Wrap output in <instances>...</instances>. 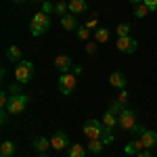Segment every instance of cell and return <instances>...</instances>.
<instances>
[{
	"mask_svg": "<svg viewBox=\"0 0 157 157\" xmlns=\"http://www.w3.org/2000/svg\"><path fill=\"white\" fill-rule=\"evenodd\" d=\"M82 132H84V136L88 138V140H92V138H103V140H105V145L115 140L113 130L105 128V126H103V121H101V120H94V117H92V120H88L84 124Z\"/></svg>",
	"mask_w": 157,
	"mask_h": 157,
	"instance_id": "1",
	"label": "cell"
},
{
	"mask_svg": "<svg viewBox=\"0 0 157 157\" xmlns=\"http://www.w3.org/2000/svg\"><path fill=\"white\" fill-rule=\"evenodd\" d=\"M29 29H32V34L34 36H42V34H46L50 29V19L46 13H34V17H32V21H29Z\"/></svg>",
	"mask_w": 157,
	"mask_h": 157,
	"instance_id": "2",
	"label": "cell"
},
{
	"mask_svg": "<svg viewBox=\"0 0 157 157\" xmlns=\"http://www.w3.org/2000/svg\"><path fill=\"white\" fill-rule=\"evenodd\" d=\"M34 78V63L32 61H19L15 67V80L19 84H29Z\"/></svg>",
	"mask_w": 157,
	"mask_h": 157,
	"instance_id": "3",
	"label": "cell"
},
{
	"mask_svg": "<svg viewBox=\"0 0 157 157\" xmlns=\"http://www.w3.org/2000/svg\"><path fill=\"white\" fill-rule=\"evenodd\" d=\"M57 86H59V90L65 94V97H69V94H73V92H75V86H78V75H73L71 71L61 73Z\"/></svg>",
	"mask_w": 157,
	"mask_h": 157,
	"instance_id": "4",
	"label": "cell"
},
{
	"mask_svg": "<svg viewBox=\"0 0 157 157\" xmlns=\"http://www.w3.org/2000/svg\"><path fill=\"white\" fill-rule=\"evenodd\" d=\"M27 103H29V97L27 94H15V97L9 98V105H6V111L11 113V115H21L27 107Z\"/></svg>",
	"mask_w": 157,
	"mask_h": 157,
	"instance_id": "5",
	"label": "cell"
},
{
	"mask_svg": "<svg viewBox=\"0 0 157 157\" xmlns=\"http://www.w3.org/2000/svg\"><path fill=\"white\" fill-rule=\"evenodd\" d=\"M136 124H138V121H136V113H134L132 109H124L120 115H117V126H120L121 130H128V132H132Z\"/></svg>",
	"mask_w": 157,
	"mask_h": 157,
	"instance_id": "6",
	"label": "cell"
},
{
	"mask_svg": "<svg viewBox=\"0 0 157 157\" xmlns=\"http://www.w3.org/2000/svg\"><path fill=\"white\" fill-rule=\"evenodd\" d=\"M115 46H117V50L124 52V55H132V52H136V48H138V42L130 36H124V38H117Z\"/></svg>",
	"mask_w": 157,
	"mask_h": 157,
	"instance_id": "7",
	"label": "cell"
},
{
	"mask_svg": "<svg viewBox=\"0 0 157 157\" xmlns=\"http://www.w3.org/2000/svg\"><path fill=\"white\" fill-rule=\"evenodd\" d=\"M50 145L55 151H63V149H69V138H67V134L65 132H55L52 134V138H50Z\"/></svg>",
	"mask_w": 157,
	"mask_h": 157,
	"instance_id": "8",
	"label": "cell"
},
{
	"mask_svg": "<svg viewBox=\"0 0 157 157\" xmlns=\"http://www.w3.org/2000/svg\"><path fill=\"white\" fill-rule=\"evenodd\" d=\"M140 151H145V143H143V138L138 136V138H134V140H130L128 145L124 147V153L126 155H138Z\"/></svg>",
	"mask_w": 157,
	"mask_h": 157,
	"instance_id": "9",
	"label": "cell"
},
{
	"mask_svg": "<svg viewBox=\"0 0 157 157\" xmlns=\"http://www.w3.org/2000/svg\"><path fill=\"white\" fill-rule=\"evenodd\" d=\"M55 67H57L61 73H67L73 67L71 57H67V55H59V57H55Z\"/></svg>",
	"mask_w": 157,
	"mask_h": 157,
	"instance_id": "10",
	"label": "cell"
},
{
	"mask_svg": "<svg viewBox=\"0 0 157 157\" xmlns=\"http://www.w3.org/2000/svg\"><path fill=\"white\" fill-rule=\"evenodd\" d=\"M109 84L113 86V88H120V90H124L126 86H128V80H126V75L121 71H113L111 75H109Z\"/></svg>",
	"mask_w": 157,
	"mask_h": 157,
	"instance_id": "11",
	"label": "cell"
},
{
	"mask_svg": "<svg viewBox=\"0 0 157 157\" xmlns=\"http://www.w3.org/2000/svg\"><path fill=\"white\" fill-rule=\"evenodd\" d=\"M61 27H63L65 32H75V29H78V19H75V15H71V13L63 15V17H61Z\"/></svg>",
	"mask_w": 157,
	"mask_h": 157,
	"instance_id": "12",
	"label": "cell"
},
{
	"mask_svg": "<svg viewBox=\"0 0 157 157\" xmlns=\"http://www.w3.org/2000/svg\"><path fill=\"white\" fill-rule=\"evenodd\" d=\"M88 11V2L86 0H69V13L71 15H82V13Z\"/></svg>",
	"mask_w": 157,
	"mask_h": 157,
	"instance_id": "13",
	"label": "cell"
},
{
	"mask_svg": "<svg viewBox=\"0 0 157 157\" xmlns=\"http://www.w3.org/2000/svg\"><path fill=\"white\" fill-rule=\"evenodd\" d=\"M140 138H143V143H145V149L157 147V132L155 130H145V132L140 134Z\"/></svg>",
	"mask_w": 157,
	"mask_h": 157,
	"instance_id": "14",
	"label": "cell"
},
{
	"mask_svg": "<svg viewBox=\"0 0 157 157\" xmlns=\"http://www.w3.org/2000/svg\"><path fill=\"white\" fill-rule=\"evenodd\" d=\"M101 121H103V126H105V128L113 130V128L117 126V113H113L111 109H107V111L103 113V120H101Z\"/></svg>",
	"mask_w": 157,
	"mask_h": 157,
	"instance_id": "15",
	"label": "cell"
},
{
	"mask_svg": "<svg viewBox=\"0 0 157 157\" xmlns=\"http://www.w3.org/2000/svg\"><path fill=\"white\" fill-rule=\"evenodd\" d=\"M21 57H23V50H21V46L13 44V46H9V48H6V59H9V61H13V63H19V61H23Z\"/></svg>",
	"mask_w": 157,
	"mask_h": 157,
	"instance_id": "16",
	"label": "cell"
},
{
	"mask_svg": "<svg viewBox=\"0 0 157 157\" xmlns=\"http://www.w3.org/2000/svg\"><path fill=\"white\" fill-rule=\"evenodd\" d=\"M34 149H36L38 153H46L48 149H52L50 138H46V136H38L36 140H34Z\"/></svg>",
	"mask_w": 157,
	"mask_h": 157,
	"instance_id": "17",
	"label": "cell"
},
{
	"mask_svg": "<svg viewBox=\"0 0 157 157\" xmlns=\"http://www.w3.org/2000/svg\"><path fill=\"white\" fill-rule=\"evenodd\" d=\"M109 36H111V29L109 27H98V29H94V40H97L98 44L109 42Z\"/></svg>",
	"mask_w": 157,
	"mask_h": 157,
	"instance_id": "18",
	"label": "cell"
},
{
	"mask_svg": "<svg viewBox=\"0 0 157 157\" xmlns=\"http://www.w3.org/2000/svg\"><path fill=\"white\" fill-rule=\"evenodd\" d=\"M15 143L13 140H4L2 145H0V157H13L15 155Z\"/></svg>",
	"mask_w": 157,
	"mask_h": 157,
	"instance_id": "19",
	"label": "cell"
},
{
	"mask_svg": "<svg viewBox=\"0 0 157 157\" xmlns=\"http://www.w3.org/2000/svg\"><path fill=\"white\" fill-rule=\"evenodd\" d=\"M103 147H105V140H103V138H92V140H88L86 149H88L90 153H101Z\"/></svg>",
	"mask_w": 157,
	"mask_h": 157,
	"instance_id": "20",
	"label": "cell"
},
{
	"mask_svg": "<svg viewBox=\"0 0 157 157\" xmlns=\"http://www.w3.org/2000/svg\"><path fill=\"white\" fill-rule=\"evenodd\" d=\"M86 151H88V149H86L84 145H71L67 157H86Z\"/></svg>",
	"mask_w": 157,
	"mask_h": 157,
	"instance_id": "21",
	"label": "cell"
},
{
	"mask_svg": "<svg viewBox=\"0 0 157 157\" xmlns=\"http://www.w3.org/2000/svg\"><path fill=\"white\" fill-rule=\"evenodd\" d=\"M55 13L57 15H67L69 13V2H65V0H59V2H55Z\"/></svg>",
	"mask_w": 157,
	"mask_h": 157,
	"instance_id": "22",
	"label": "cell"
},
{
	"mask_svg": "<svg viewBox=\"0 0 157 157\" xmlns=\"http://www.w3.org/2000/svg\"><path fill=\"white\" fill-rule=\"evenodd\" d=\"M147 13H151V11L147 9L145 2H140V4H136V6H134V17H136V19H143V17H147Z\"/></svg>",
	"mask_w": 157,
	"mask_h": 157,
	"instance_id": "23",
	"label": "cell"
},
{
	"mask_svg": "<svg viewBox=\"0 0 157 157\" xmlns=\"http://www.w3.org/2000/svg\"><path fill=\"white\" fill-rule=\"evenodd\" d=\"M130 23H120L117 27H115V34H117V38H124V36H130Z\"/></svg>",
	"mask_w": 157,
	"mask_h": 157,
	"instance_id": "24",
	"label": "cell"
},
{
	"mask_svg": "<svg viewBox=\"0 0 157 157\" xmlns=\"http://www.w3.org/2000/svg\"><path fill=\"white\" fill-rule=\"evenodd\" d=\"M90 34H92V32H90L86 25H82V27H78V29H75V36H78V40H88V38H90Z\"/></svg>",
	"mask_w": 157,
	"mask_h": 157,
	"instance_id": "25",
	"label": "cell"
},
{
	"mask_svg": "<svg viewBox=\"0 0 157 157\" xmlns=\"http://www.w3.org/2000/svg\"><path fill=\"white\" fill-rule=\"evenodd\" d=\"M109 109H111L113 113H117V115H120L121 111L126 109V105H124V103H120V101L115 98V101H111V103H109Z\"/></svg>",
	"mask_w": 157,
	"mask_h": 157,
	"instance_id": "26",
	"label": "cell"
},
{
	"mask_svg": "<svg viewBox=\"0 0 157 157\" xmlns=\"http://www.w3.org/2000/svg\"><path fill=\"white\" fill-rule=\"evenodd\" d=\"M86 27L90 29V32H94V29H98V19H97V15H92L88 21H86Z\"/></svg>",
	"mask_w": 157,
	"mask_h": 157,
	"instance_id": "27",
	"label": "cell"
},
{
	"mask_svg": "<svg viewBox=\"0 0 157 157\" xmlns=\"http://www.w3.org/2000/svg\"><path fill=\"white\" fill-rule=\"evenodd\" d=\"M9 92H11V97H15V94H21L19 82H13V84H9Z\"/></svg>",
	"mask_w": 157,
	"mask_h": 157,
	"instance_id": "28",
	"label": "cell"
},
{
	"mask_svg": "<svg viewBox=\"0 0 157 157\" xmlns=\"http://www.w3.org/2000/svg\"><path fill=\"white\" fill-rule=\"evenodd\" d=\"M42 13H46V15H48V13H55V4H50L48 0L42 2Z\"/></svg>",
	"mask_w": 157,
	"mask_h": 157,
	"instance_id": "29",
	"label": "cell"
},
{
	"mask_svg": "<svg viewBox=\"0 0 157 157\" xmlns=\"http://www.w3.org/2000/svg\"><path fill=\"white\" fill-rule=\"evenodd\" d=\"M145 4L151 13H157V0H145Z\"/></svg>",
	"mask_w": 157,
	"mask_h": 157,
	"instance_id": "30",
	"label": "cell"
},
{
	"mask_svg": "<svg viewBox=\"0 0 157 157\" xmlns=\"http://www.w3.org/2000/svg\"><path fill=\"white\" fill-rule=\"evenodd\" d=\"M9 98H11V97H6V92H2V94H0V109H6Z\"/></svg>",
	"mask_w": 157,
	"mask_h": 157,
	"instance_id": "31",
	"label": "cell"
},
{
	"mask_svg": "<svg viewBox=\"0 0 157 157\" xmlns=\"http://www.w3.org/2000/svg\"><path fill=\"white\" fill-rule=\"evenodd\" d=\"M117 101H120V103H124V105L128 103V92H126V88H124L120 94H117Z\"/></svg>",
	"mask_w": 157,
	"mask_h": 157,
	"instance_id": "32",
	"label": "cell"
},
{
	"mask_svg": "<svg viewBox=\"0 0 157 157\" xmlns=\"http://www.w3.org/2000/svg\"><path fill=\"white\" fill-rule=\"evenodd\" d=\"M86 50H88V55H94V52H97V40H94V42H88Z\"/></svg>",
	"mask_w": 157,
	"mask_h": 157,
	"instance_id": "33",
	"label": "cell"
},
{
	"mask_svg": "<svg viewBox=\"0 0 157 157\" xmlns=\"http://www.w3.org/2000/svg\"><path fill=\"white\" fill-rule=\"evenodd\" d=\"M147 128H143V126H140V124H136V126H134V130H132V134H136V136H140V134L145 132Z\"/></svg>",
	"mask_w": 157,
	"mask_h": 157,
	"instance_id": "34",
	"label": "cell"
},
{
	"mask_svg": "<svg viewBox=\"0 0 157 157\" xmlns=\"http://www.w3.org/2000/svg\"><path fill=\"white\" fill-rule=\"evenodd\" d=\"M82 71H84V69H82L80 65H73V67H71V73H73V75H80Z\"/></svg>",
	"mask_w": 157,
	"mask_h": 157,
	"instance_id": "35",
	"label": "cell"
},
{
	"mask_svg": "<svg viewBox=\"0 0 157 157\" xmlns=\"http://www.w3.org/2000/svg\"><path fill=\"white\" fill-rule=\"evenodd\" d=\"M136 157H153V155L149 153V149H145V151H140V153H138Z\"/></svg>",
	"mask_w": 157,
	"mask_h": 157,
	"instance_id": "36",
	"label": "cell"
},
{
	"mask_svg": "<svg viewBox=\"0 0 157 157\" xmlns=\"http://www.w3.org/2000/svg\"><path fill=\"white\" fill-rule=\"evenodd\" d=\"M128 2H130V4H134V6H136V4H140V2H145V0H128Z\"/></svg>",
	"mask_w": 157,
	"mask_h": 157,
	"instance_id": "37",
	"label": "cell"
},
{
	"mask_svg": "<svg viewBox=\"0 0 157 157\" xmlns=\"http://www.w3.org/2000/svg\"><path fill=\"white\" fill-rule=\"evenodd\" d=\"M38 157H50V155H46V153H40V155H38Z\"/></svg>",
	"mask_w": 157,
	"mask_h": 157,
	"instance_id": "38",
	"label": "cell"
},
{
	"mask_svg": "<svg viewBox=\"0 0 157 157\" xmlns=\"http://www.w3.org/2000/svg\"><path fill=\"white\" fill-rule=\"evenodd\" d=\"M36 2H40V4H42V2H46V0H36Z\"/></svg>",
	"mask_w": 157,
	"mask_h": 157,
	"instance_id": "39",
	"label": "cell"
},
{
	"mask_svg": "<svg viewBox=\"0 0 157 157\" xmlns=\"http://www.w3.org/2000/svg\"><path fill=\"white\" fill-rule=\"evenodd\" d=\"M13 2H25V0H13Z\"/></svg>",
	"mask_w": 157,
	"mask_h": 157,
	"instance_id": "40",
	"label": "cell"
}]
</instances>
